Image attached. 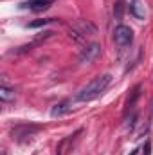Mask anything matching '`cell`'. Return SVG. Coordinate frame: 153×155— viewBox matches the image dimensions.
Masks as SVG:
<instances>
[{
	"label": "cell",
	"mask_w": 153,
	"mask_h": 155,
	"mask_svg": "<svg viewBox=\"0 0 153 155\" xmlns=\"http://www.w3.org/2000/svg\"><path fill=\"white\" fill-rule=\"evenodd\" d=\"M110 83H112V76H110V74H101V76L94 78L90 83H86V85L77 92L76 99L81 101V103L94 101V99H97V97L106 90V87H108Z\"/></svg>",
	"instance_id": "6da1fadb"
},
{
	"label": "cell",
	"mask_w": 153,
	"mask_h": 155,
	"mask_svg": "<svg viewBox=\"0 0 153 155\" xmlns=\"http://www.w3.org/2000/svg\"><path fill=\"white\" fill-rule=\"evenodd\" d=\"M97 35V27L90 22V20H79L74 24V27L70 29V36L76 41H85L86 38Z\"/></svg>",
	"instance_id": "7a4b0ae2"
},
{
	"label": "cell",
	"mask_w": 153,
	"mask_h": 155,
	"mask_svg": "<svg viewBox=\"0 0 153 155\" xmlns=\"http://www.w3.org/2000/svg\"><path fill=\"white\" fill-rule=\"evenodd\" d=\"M101 45L99 43H90V45H86L81 52H79V63H83V65H90V63H94L96 60H99L101 58Z\"/></svg>",
	"instance_id": "3957f363"
},
{
	"label": "cell",
	"mask_w": 153,
	"mask_h": 155,
	"mask_svg": "<svg viewBox=\"0 0 153 155\" xmlns=\"http://www.w3.org/2000/svg\"><path fill=\"white\" fill-rule=\"evenodd\" d=\"M114 41L117 47H128L133 41V31L128 25H117L114 29Z\"/></svg>",
	"instance_id": "277c9868"
},
{
	"label": "cell",
	"mask_w": 153,
	"mask_h": 155,
	"mask_svg": "<svg viewBox=\"0 0 153 155\" xmlns=\"http://www.w3.org/2000/svg\"><path fill=\"white\" fill-rule=\"evenodd\" d=\"M40 124H18V126H15L13 128V137L16 139V141H24V139H27V137H31V135H34L36 132H38Z\"/></svg>",
	"instance_id": "5b68a950"
},
{
	"label": "cell",
	"mask_w": 153,
	"mask_h": 155,
	"mask_svg": "<svg viewBox=\"0 0 153 155\" xmlns=\"http://www.w3.org/2000/svg\"><path fill=\"white\" fill-rule=\"evenodd\" d=\"M52 4H54V0H29V2H24L22 7L24 9H31V11H45Z\"/></svg>",
	"instance_id": "8992f818"
},
{
	"label": "cell",
	"mask_w": 153,
	"mask_h": 155,
	"mask_svg": "<svg viewBox=\"0 0 153 155\" xmlns=\"http://www.w3.org/2000/svg\"><path fill=\"white\" fill-rule=\"evenodd\" d=\"M70 110H72V101H70V99H65V101H60L58 105L52 107L50 116L52 117H61V116H65V114H69Z\"/></svg>",
	"instance_id": "52a82bcc"
},
{
	"label": "cell",
	"mask_w": 153,
	"mask_h": 155,
	"mask_svg": "<svg viewBox=\"0 0 153 155\" xmlns=\"http://www.w3.org/2000/svg\"><path fill=\"white\" fill-rule=\"evenodd\" d=\"M139 96H141V85H137L133 90H132V94H130V97H128V101H126V108H124V116H128L133 108H135V105H137V99H139Z\"/></svg>",
	"instance_id": "ba28073f"
},
{
	"label": "cell",
	"mask_w": 153,
	"mask_h": 155,
	"mask_svg": "<svg viewBox=\"0 0 153 155\" xmlns=\"http://www.w3.org/2000/svg\"><path fill=\"white\" fill-rule=\"evenodd\" d=\"M130 13L137 18V20H144L146 11H144V4L141 0H132L130 2Z\"/></svg>",
	"instance_id": "9c48e42d"
},
{
	"label": "cell",
	"mask_w": 153,
	"mask_h": 155,
	"mask_svg": "<svg viewBox=\"0 0 153 155\" xmlns=\"http://www.w3.org/2000/svg\"><path fill=\"white\" fill-rule=\"evenodd\" d=\"M16 94H15V88H9V87H0V99L4 103H9V101H15Z\"/></svg>",
	"instance_id": "30bf717a"
},
{
	"label": "cell",
	"mask_w": 153,
	"mask_h": 155,
	"mask_svg": "<svg viewBox=\"0 0 153 155\" xmlns=\"http://www.w3.org/2000/svg\"><path fill=\"white\" fill-rule=\"evenodd\" d=\"M122 15H124V0H117L114 5V16L115 20H122Z\"/></svg>",
	"instance_id": "8fae6325"
},
{
	"label": "cell",
	"mask_w": 153,
	"mask_h": 155,
	"mask_svg": "<svg viewBox=\"0 0 153 155\" xmlns=\"http://www.w3.org/2000/svg\"><path fill=\"white\" fill-rule=\"evenodd\" d=\"M52 22H56L54 18H45V20H34V22H31L29 24V27L31 29H36V27H43V25H47V24H52Z\"/></svg>",
	"instance_id": "7c38bea8"
},
{
	"label": "cell",
	"mask_w": 153,
	"mask_h": 155,
	"mask_svg": "<svg viewBox=\"0 0 153 155\" xmlns=\"http://www.w3.org/2000/svg\"><path fill=\"white\" fill-rule=\"evenodd\" d=\"M137 117H139L137 114H132V117H130V123H128V128H130V130L135 126V121H137Z\"/></svg>",
	"instance_id": "4fadbf2b"
},
{
	"label": "cell",
	"mask_w": 153,
	"mask_h": 155,
	"mask_svg": "<svg viewBox=\"0 0 153 155\" xmlns=\"http://www.w3.org/2000/svg\"><path fill=\"white\" fill-rule=\"evenodd\" d=\"M144 155H151V141H146V144H144Z\"/></svg>",
	"instance_id": "5bb4252c"
},
{
	"label": "cell",
	"mask_w": 153,
	"mask_h": 155,
	"mask_svg": "<svg viewBox=\"0 0 153 155\" xmlns=\"http://www.w3.org/2000/svg\"><path fill=\"white\" fill-rule=\"evenodd\" d=\"M61 148H63V143L60 144V148H58V155H61Z\"/></svg>",
	"instance_id": "9a60e30c"
},
{
	"label": "cell",
	"mask_w": 153,
	"mask_h": 155,
	"mask_svg": "<svg viewBox=\"0 0 153 155\" xmlns=\"http://www.w3.org/2000/svg\"><path fill=\"white\" fill-rule=\"evenodd\" d=\"M132 155H137V150H133V152H132Z\"/></svg>",
	"instance_id": "2e32d148"
}]
</instances>
